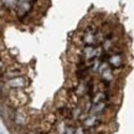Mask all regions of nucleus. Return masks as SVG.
Instances as JSON below:
<instances>
[{"instance_id":"39448f33","label":"nucleus","mask_w":134,"mask_h":134,"mask_svg":"<svg viewBox=\"0 0 134 134\" xmlns=\"http://www.w3.org/2000/svg\"><path fill=\"white\" fill-rule=\"evenodd\" d=\"M3 1V6L6 8V9H15L18 8V4H19V1L18 0H1Z\"/></svg>"},{"instance_id":"7ed1b4c3","label":"nucleus","mask_w":134,"mask_h":134,"mask_svg":"<svg viewBox=\"0 0 134 134\" xmlns=\"http://www.w3.org/2000/svg\"><path fill=\"white\" fill-rule=\"evenodd\" d=\"M24 72V68H21L19 66H13L10 67L9 70L6 71L5 75H8V77H11V78H15V77H19L21 76V73Z\"/></svg>"},{"instance_id":"20e7f679","label":"nucleus","mask_w":134,"mask_h":134,"mask_svg":"<svg viewBox=\"0 0 134 134\" xmlns=\"http://www.w3.org/2000/svg\"><path fill=\"white\" fill-rule=\"evenodd\" d=\"M9 85L10 87H14V88H16V87H25L26 86V80H25L24 77H15V78H11L9 81Z\"/></svg>"},{"instance_id":"f257e3e1","label":"nucleus","mask_w":134,"mask_h":134,"mask_svg":"<svg viewBox=\"0 0 134 134\" xmlns=\"http://www.w3.org/2000/svg\"><path fill=\"white\" fill-rule=\"evenodd\" d=\"M108 63L113 68H120V67L124 66L125 60L122 53H112V55H109V57H108Z\"/></svg>"},{"instance_id":"f03ea898","label":"nucleus","mask_w":134,"mask_h":134,"mask_svg":"<svg viewBox=\"0 0 134 134\" xmlns=\"http://www.w3.org/2000/svg\"><path fill=\"white\" fill-rule=\"evenodd\" d=\"M26 99H27V97L25 93L23 92H14L11 96H10V100L13 102V104L14 105H23L26 103Z\"/></svg>"}]
</instances>
